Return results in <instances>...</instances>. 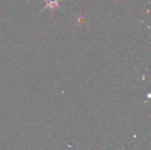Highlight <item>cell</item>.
<instances>
[{"label": "cell", "instance_id": "obj_1", "mask_svg": "<svg viewBox=\"0 0 151 150\" xmlns=\"http://www.w3.org/2000/svg\"><path fill=\"white\" fill-rule=\"evenodd\" d=\"M54 5L56 6H59L58 4V0H48V5L46 6H50V7H53Z\"/></svg>", "mask_w": 151, "mask_h": 150}]
</instances>
